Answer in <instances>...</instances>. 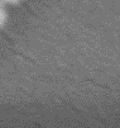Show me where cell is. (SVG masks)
Instances as JSON below:
<instances>
[{
  "label": "cell",
  "instance_id": "cell-1",
  "mask_svg": "<svg viewBox=\"0 0 120 128\" xmlns=\"http://www.w3.org/2000/svg\"><path fill=\"white\" fill-rule=\"evenodd\" d=\"M6 22V12L4 9V6L0 8V27H3Z\"/></svg>",
  "mask_w": 120,
  "mask_h": 128
}]
</instances>
